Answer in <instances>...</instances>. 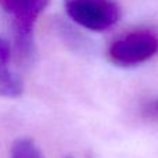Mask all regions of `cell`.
<instances>
[{"label": "cell", "mask_w": 158, "mask_h": 158, "mask_svg": "<svg viewBox=\"0 0 158 158\" xmlns=\"http://www.w3.org/2000/svg\"><path fill=\"white\" fill-rule=\"evenodd\" d=\"M49 0H0V7L13 19L17 47L22 57L35 54L33 25Z\"/></svg>", "instance_id": "obj_1"}, {"label": "cell", "mask_w": 158, "mask_h": 158, "mask_svg": "<svg viewBox=\"0 0 158 158\" xmlns=\"http://www.w3.org/2000/svg\"><path fill=\"white\" fill-rule=\"evenodd\" d=\"M68 17L82 28L101 32L119 19V7L112 0H64Z\"/></svg>", "instance_id": "obj_2"}, {"label": "cell", "mask_w": 158, "mask_h": 158, "mask_svg": "<svg viewBox=\"0 0 158 158\" xmlns=\"http://www.w3.org/2000/svg\"><path fill=\"white\" fill-rule=\"evenodd\" d=\"M158 53V38L147 31L123 35L110 46V61L119 67H135L146 63Z\"/></svg>", "instance_id": "obj_3"}, {"label": "cell", "mask_w": 158, "mask_h": 158, "mask_svg": "<svg viewBox=\"0 0 158 158\" xmlns=\"http://www.w3.org/2000/svg\"><path fill=\"white\" fill-rule=\"evenodd\" d=\"M11 47L4 38L0 36V97L15 98L24 92L21 77L11 68Z\"/></svg>", "instance_id": "obj_4"}, {"label": "cell", "mask_w": 158, "mask_h": 158, "mask_svg": "<svg viewBox=\"0 0 158 158\" xmlns=\"http://www.w3.org/2000/svg\"><path fill=\"white\" fill-rule=\"evenodd\" d=\"M11 158H43V156L31 139H18L11 147Z\"/></svg>", "instance_id": "obj_5"}, {"label": "cell", "mask_w": 158, "mask_h": 158, "mask_svg": "<svg viewBox=\"0 0 158 158\" xmlns=\"http://www.w3.org/2000/svg\"><path fill=\"white\" fill-rule=\"evenodd\" d=\"M143 115L151 121H158V98L148 101L143 107Z\"/></svg>", "instance_id": "obj_6"}, {"label": "cell", "mask_w": 158, "mask_h": 158, "mask_svg": "<svg viewBox=\"0 0 158 158\" xmlns=\"http://www.w3.org/2000/svg\"><path fill=\"white\" fill-rule=\"evenodd\" d=\"M67 158H72V157H67Z\"/></svg>", "instance_id": "obj_7"}]
</instances>
